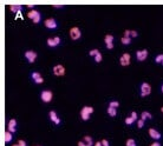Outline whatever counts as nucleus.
Here are the masks:
<instances>
[{"label":"nucleus","mask_w":163,"mask_h":146,"mask_svg":"<svg viewBox=\"0 0 163 146\" xmlns=\"http://www.w3.org/2000/svg\"><path fill=\"white\" fill-rule=\"evenodd\" d=\"M93 107L92 106H83L82 110H80V118H82V120H84V122H87L89 119H90V115L93 113Z\"/></svg>","instance_id":"1"},{"label":"nucleus","mask_w":163,"mask_h":146,"mask_svg":"<svg viewBox=\"0 0 163 146\" xmlns=\"http://www.w3.org/2000/svg\"><path fill=\"white\" fill-rule=\"evenodd\" d=\"M27 18H30L34 24H39L41 20V13L37 9H32L27 13Z\"/></svg>","instance_id":"2"},{"label":"nucleus","mask_w":163,"mask_h":146,"mask_svg":"<svg viewBox=\"0 0 163 146\" xmlns=\"http://www.w3.org/2000/svg\"><path fill=\"white\" fill-rule=\"evenodd\" d=\"M151 93V86L148 83H142L140 86V95L141 97H148Z\"/></svg>","instance_id":"3"},{"label":"nucleus","mask_w":163,"mask_h":146,"mask_svg":"<svg viewBox=\"0 0 163 146\" xmlns=\"http://www.w3.org/2000/svg\"><path fill=\"white\" fill-rule=\"evenodd\" d=\"M40 99L43 103H50L51 100L53 99V93L51 92L50 90H44L40 93Z\"/></svg>","instance_id":"4"},{"label":"nucleus","mask_w":163,"mask_h":146,"mask_svg":"<svg viewBox=\"0 0 163 146\" xmlns=\"http://www.w3.org/2000/svg\"><path fill=\"white\" fill-rule=\"evenodd\" d=\"M69 34H70V38L72 40H78V39H80L82 37V31L79 30V27H71L70 31H69Z\"/></svg>","instance_id":"5"},{"label":"nucleus","mask_w":163,"mask_h":146,"mask_svg":"<svg viewBox=\"0 0 163 146\" xmlns=\"http://www.w3.org/2000/svg\"><path fill=\"white\" fill-rule=\"evenodd\" d=\"M37 57H38V54H37L36 51L29 50V51H26V52H25V58H26V60L30 62V64H33V62H36Z\"/></svg>","instance_id":"6"},{"label":"nucleus","mask_w":163,"mask_h":146,"mask_svg":"<svg viewBox=\"0 0 163 146\" xmlns=\"http://www.w3.org/2000/svg\"><path fill=\"white\" fill-rule=\"evenodd\" d=\"M93 145H95V143H93L92 138L90 136H85V137H83L78 141V146H93Z\"/></svg>","instance_id":"7"},{"label":"nucleus","mask_w":163,"mask_h":146,"mask_svg":"<svg viewBox=\"0 0 163 146\" xmlns=\"http://www.w3.org/2000/svg\"><path fill=\"white\" fill-rule=\"evenodd\" d=\"M52 72H53L54 76H57V77H63L65 74V67L63 65H60V64L54 65L53 69H52Z\"/></svg>","instance_id":"8"},{"label":"nucleus","mask_w":163,"mask_h":146,"mask_svg":"<svg viewBox=\"0 0 163 146\" xmlns=\"http://www.w3.org/2000/svg\"><path fill=\"white\" fill-rule=\"evenodd\" d=\"M44 26H45L46 28H49V30H56V28L58 27V24L56 21V19H53V18H49V19H46V20L44 21Z\"/></svg>","instance_id":"9"},{"label":"nucleus","mask_w":163,"mask_h":146,"mask_svg":"<svg viewBox=\"0 0 163 146\" xmlns=\"http://www.w3.org/2000/svg\"><path fill=\"white\" fill-rule=\"evenodd\" d=\"M130 62H131V55L129 53H123L119 58V64L122 66H129Z\"/></svg>","instance_id":"10"},{"label":"nucleus","mask_w":163,"mask_h":146,"mask_svg":"<svg viewBox=\"0 0 163 146\" xmlns=\"http://www.w3.org/2000/svg\"><path fill=\"white\" fill-rule=\"evenodd\" d=\"M31 79L33 80V83L34 84H43L44 83V78H43V76L39 73V72H32L31 73Z\"/></svg>","instance_id":"11"},{"label":"nucleus","mask_w":163,"mask_h":146,"mask_svg":"<svg viewBox=\"0 0 163 146\" xmlns=\"http://www.w3.org/2000/svg\"><path fill=\"white\" fill-rule=\"evenodd\" d=\"M148 55H149V52H148L147 50H138L136 52V59L138 62H144L148 58Z\"/></svg>","instance_id":"12"},{"label":"nucleus","mask_w":163,"mask_h":146,"mask_svg":"<svg viewBox=\"0 0 163 146\" xmlns=\"http://www.w3.org/2000/svg\"><path fill=\"white\" fill-rule=\"evenodd\" d=\"M148 133H149V136H150L151 138L154 139L155 141H158L160 139L162 138V134H161V133H160V132H158V131H157V130H155V129H153V127H151V129H149V131H148Z\"/></svg>","instance_id":"13"},{"label":"nucleus","mask_w":163,"mask_h":146,"mask_svg":"<svg viewBox=\"0 0 163 146\" xmlns=\"http://www.w3.org/2000/svg\"><path fill=\"white\" fill-rule=\"evenodd\" d=\"M104 41H105V46H107L108 50H112L114 48V36L107 34L104 37Z\"/></svg>","instance_id":"14"},{"label":"nucleus","mask_w":163,"mask_h":146,"mask_svg":"<svg viewBox=\"0 0 163 146\" xmlns=\"http://www.w3.org/2000/svg\"><path fill=\"white\" fill-rule=\"evenodd\" d=\"M60 41H62V40H60L59 37H53V38L47 39L46 44H47V46H50V47H57L60 44Z\"/></svg>","instance_id":"15"},{"label":"nucleus","mask_w":163,"mask_h":146,"mask_svg":"<svg viewBox=\"0 0 163 146\" xmlns=\"http://www.w3.org/2000/svg\"><path fill=\"white\" fill-rule=\"evenodd\" d=\"M6 130L8 131V132H11V133H16L17 131V120L16 119H10L7 123V129Z\"/></svg>","instance_id":"16"},{"label":"nucleus","mask_w":163,"mask_h":146,"mask_svg":"<svg viewBox=\"0 0 163 146\" xmlns=\"http://www.w3.org/2000/svg\"><path fill=\"white\" fill-rule=\"evenodd\" d=\"M49 117H50L51 122H53L56 125H59V124L62 123L60 118L58 117V114H57V112H56V111H50V112H49Z\"/></svg>","instance_id":"17"},{"label":"nucleus","mask_w":163,"mask_h":146,"mask_svg":"<svg viewBox=\"0 0 163 146\" xmlns=\"http://www.w3.org/2000/svg\"><path fill=\"white\" fill-rule=\"evenodd\" d=\"M10 9L13 12V13H17L18 16L21 13V9H23V7H21V5H19V4H13V5H11L10 6Z\"/></svg>","instance_id":"18"},{"label":"nucleus","mask_w":163,"mask_h":146,"mask_svg":"<svg viewBox=\"0 0 163 146\" xmlns=\"http://www.w3.org/2000/svg\"><path fill=\"white\" fill-rule=\"evenodd\" d=\"M141 119L142 120H150V119H153V114L150 113V112H148V111H143L142 113H141Z\"/></svg>","instance_id":"19"},{"label":"nucleus","mask_w":163,"mask_h":146,"mask_svg":"<svg viewBox=\"0 0 163 146\" xmlns=\"http://www.w3.org/2000/svg\"><path fill=\"white\" fill-rule=\"evenodd\" d=\"M12 139H13V133H11V132H8L6 130L5 133H4V140H5V143H11Z\"/></svg>","instance_id":"20"},{"label":"nucleus","mask_w":163,"mask_h":146,"mask_svg":"<svg viewBox=\"0 0 163 146\" xmlns=\"http://www.w3.org/2000/svg\"><path fill=\"white\" fill-rule=\"evenodd\" d=\"M93 146H110L109 144V141L107 139H102L99 141H97V143H95V145Z\"/></svg>","instance_id":"21"},{"label":"nucleus","mask_w":163,"mask_h":146,"mask_svg":"<svg viewBox=\"0 0 163 146\" xmlns=\"http://www.w3.org/2000/svg\"><path fill=\"white\" fill-rule=\"evenodd\" d=\"M107 112H108V114L110 115V117H116V115H117V108L108 107Z\"/></svg>","instance_id":"22"},{"label":"nucleus","mask_w":163,"mask_h":146,"mask_svg":"<svg viewBox=\"0 0 163 146\" xmlns=\"http://www.w3.org/2000/svg\"><path fill=\"white\" fill-rule=\"evenodd\" d=\"M131 40H132L131 38H129V37H124V36L121 38V41H122V44H123V45H130V44H131Z\"/></svg>","instance_id":"23"},{"label":"nucleus","mask_w":163,"mask_h":146,"mask_svg":"<svg viewBox=\"0 0 163 146\" xmlns=\"http://www.w3.org/2000/svg\"><path fill=\"white\" fill-rule=\"evenodd\" d=\"M109 107H114V108H118L119 107V103L117 100H111L109 103Z\"/></svg>","instance_id":"24"},{"label":"nucleus","mask_w":163,"mask_h":146,"mask_svg":"<svg viewBox=\"0 0 163 146\" xmlns=\"http://www.w3.org/2000/svg\"><path fill=\"white\" fill-rule=\"evenodd\" d=\"M155 62L156 64H161V65H163V54H157V55H156Z\"/></svg>","instance_id":"25"},{"label":"nucleus","mask_w":163,"mask_h":146,"mask_svg":"<svg viewBox=\"0 0 163 146\" xmlns=\"http://www.w3.org/2000/svg\"><path fill=\"white\" fill-rule=\"evenodd\" d=\"M135 122H136V120H135L132 117H130V115H129V117H126V118H125V120H124V123L126 124V125H132Z\"/></svg>","instance_id":"26"},{"label":"nucleus","mask_w":163,"mask_h":146,"mask_svg":"<svg viewBox=\"0 0 163 146\" xmlns=\"http://www.w3.org/2000/svg\"><path fill=\"white\" fill-rule=\"evenodd\" d=\"M93 59H95V62H101L102 60H103V55H102L101 52H98V53L93 57Z\"/></svg>","instance_id":"27"},{"label":"nucleus","mask_w":163,"mask_h":146,"mask_svg":"<svg viewBox=\"0 0 163 146\" xmlns=\"http://www.w3.org/2000/svg\"><path fill=\"white\" fill-rule=\"evenodd\" d=\"M125 146H137V145H136V141L134 139L130 138L125 141Z\"/></svg>","instance_id":"28"},{"label":"nucleus","mask_w":163,"mask_h":146,"mask_svg":"<svg viewBox=\"0 0 163 146\" xmlns=\"http://www.w3.org/2000/svg\"><path fill=\"white\" fill-rule=\"evenodd\" d=\"M144 125H146V122H144V120H142V119H138V120H137V127H138V129H143Z\"/></svg>","instance_id":"29"},{"label":"nucleus","mask_w":163,"mask_h":146,"mask_svg":"<svg viewBox=\"0 0 163 146\" xmlns=\"http://www.w3.org/2000/svg\"><path fill=\"white\" fill-rule=\"evenodd\" d=\"M137 37H138V32L132 30V31L130 32V38L132 39V38H137Z\"/></svg>","instance_id":"30"},{"label":"nucleus","mask_w":163,"mask_h":146,"mask_svg":"<svg viewBox=\"0 0 163 146\" xmlns=\"http://www.w3.org/2000/svg\"><path fill=\"white\" fill-rule=\"evenodd\" d=\"M98 52H99L98 50H96V48H93V50H91V51L89 52V55H90V57H95V55H96V54L98 53Z\"/></svg>","instance_id":"31"},{"label":"nucleus","mask_w":163,"mask_h":146,"mask_svg":"<svg viewBox=\"0 0 163 146\" xmlns=\"http://www.w3.org/2000/svg\"><path fill=\"white\" fill-rule=\"evenodd\" d=\"M130 117H132V118H134L136 122L138 120V115H137V112H135V111H132L131 113H130Z\"/></svg>","instance_id":"32"},{"label":"nucleus","mask_w":163,"mask_h":146,"mask_svg":"<svg viewBox=\"0 0 163 146\" xmlns=\"http://www.w3.org/2000/svg\"><path fill=\"white\" fill-rule=\"evenodd\" d=\"M18 144H19L20 146H27L26 145V141H25V140H21V139H20V140H18Z\"/></svg>","instance_id":"33"},{"label":"nucleus","mask_w":163,"mask_h":146,"mask_svg":"<svg viewBox=\"0 0 163 146\" xmlns=\"http://www.w3.org/2000/svg\"><path fill=\"white\" fill-rule=\"evenodd\" d=\"M130 30H125L124 31V37H129V38H130Z\"/></svg>","instance_id":"34"},{"label":"nucleus","mask_w":163,"mask_h":146,"mask_svg":"<svg viewBox=\"0 0 163 146\" xmlns=\"http://www.w3.org/2000/svg\"><path fill=\"white\" fill-rule=\"evenodd\" d=\"M149 146H161V144H160L158 141H154L153 144H150V145H149Z\"/></svg>","instance_id":"35"},{"label":"nucleus","mask_w":163,"mask_h":146,"mask_svg":"<svg viewBox=\"0 0 163 146\" xmlns=\"http://www.w3.org/2000/svg\"><path fill=\"white\" fill-rule=\"evenodd\" d=\"M52 7H54V8H63V7H64V5H52Z\"/></svg>","instance_id":"36"},{"label":"nucleus","mask_w":163,"mask_h":146,"mask_svg":"<svg viewBox=\"0 0 163 146\" xmlns=\"http://www.w3.org/2000/svg\"><path fill=\"white\" fill-rule=\"evenodd\" d=\"M34 6H36V5H34V4H30V5H29V6H27V7H29V8H31V11H32V9H33V8H34Z\"/></svg>","instance_id":"37"},{"label":"nucleus","mask_w":163,"mask_h":146,"mask_svg":"<svg viewBox=\"0 0 163 146\" xmlns=\"http://www.w3.org/2000/svg\"><path fill=\"white\" fill-rule=\"evenodd\" d=\"M161 92H162V93H163V84H162V85H161Z\"/></svg>","instance_id":"38"},{"label":"nucleus","mask_w":163,"mask_h":146,"mask_svg":"<svg viewBox=\"0 0 163 146\" xmlns=\"http://www.w3.org/2000/svg\"><path fill=\"white\" fill-rule=\"evenodd\" d=\"M12 146H20V145H19V144L17 143V144H13V145H12Z\"/></svg>","instance_id":"39"},{"label":"nucleus","mask_w":163,"mask_h":146,"mask_svg":"<svg viewBox=\"0 0 163 146\" xmlns=\"http://www.w3.org/2000/svg\"><path fill=\"white\" fill-rule=\"evenodd\" d=\"M161 112H162V113H163V106H162V107H161Z\"/></svg>","instance_id":"40"},{"label":"nucleus","mask_w":163,"mask_h":146,"mask_svg":"<svg viewBox=\"0 0 163 146\" xmlns=\"http://www.w3.org/2000/svg\"><path fill=\"white\" fill-rule=\"evenodd\" d=\"M34 146H40V145H34Z\"/></svg>","instance_id":"41"}]
</instances>
